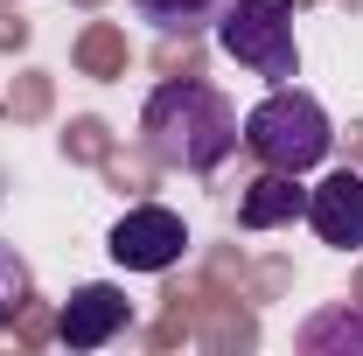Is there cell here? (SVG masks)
Instances as JSON below:
<instances>
[{
  "instance_id": "7a4b0ae2",
  "label": "cell",
  "mask_w": 363,
  "mask_h": 356,
  "mask_svg": "<svg viewBox=\"0 0 363 356\" xmlns=\"http://www.w3.org/2000/svg\"><path fill=\"white\" fill-rule=\"evenodd\" d=\"M245 154L259 168H286V175H308L335 154V126L321 112L315 91L301 84H272L252 112H245Z\"/></svg>"
},
{
  "instance_id": "30bf717a",
  "label": "cell",
  "mask_w": 363,
  "mask_h": 356,
  "mask_svg": "<svg viewBox=\"0 0 363 356\" xmlns=\"http://www.w3.org/2000/svg\"><path fill=\"white\" fill-rule=\"evenodd\" d=\"M28 301H35V272H28V259L0 238V328H14V321L28 314Z\"/></svg>"
},
{
  "instance_id": "8992f818",
  "label": "cell",
  "mask_w": 363,
  "mask_h": 356,
  "mask_svg": "<svg viewBox=\"0 0 363 356\" xmlns=\"http://www.w3.org/2000/svg\"><path fill=\"white\" fill-rule=\"evenodd\" d=\"M308 223H315L321 245L335 252H363V175L357 168H335L308 189Z\"/></svg>"
},
{
  "instance_id": "277c9868",
  "label": "cell",
  "mask_w": 363,
  "mask_h": 356,
  "mask_svg": "<svg viewBox=\"0 0 363 356\" xmlns=\"http://www.w3.org/2000/svg\"><path fill=\"white\" fill-rule=\"evenodd\" d=\"M105 252H112V266H126V272H168L189 252V223L175 210H161V203H140V210H126L112 223Z\"/></svg>"
},
{
  "instance_id": "52a82bcc",
  "label": "cell",
  "mask_w": 363,
  "mask_h": 356,
  "mask_svg": "<svg viewBox=\"0 0 363 356\" xmlns=\"http://www.w3.org/2000/svg\"><path fill=\"white\" fill-rule=\"evenodd\" d=\"M294 217H308V189H301V175H286V168H266V175L238 196V223L245 230H279V223H294Z\"/></svg>"
},
{
  "instance_id": "9c48e42d",
  "label": "cell",
  "mask_w": 363,
  "mask_h": 356,
  "mask_svg": "<svg viewBox=\"0 0 363 356\" xmlns=\"http://www.w3.org/2000/svg\"><path fill=\"white\" fill-rule=\"evenodd\" d=\"M126 7L161 35H196V28H217V14L230 0H126Z\"/></svg>"
},
{
  "instance_id": "3957f363",
  "label": "cell",
  "mask_w": 363,
  "mask_h": 356,
  "mask_svg": "<svg viewBox=\"0 0 363 356\" xmlns=\"http://www.w3.org/2000/svg\"><path fill=\"white\" fill-rule=\"evenodd\" d=\"M294 7L301 0H230L217 14V49L230 63H245L266 84L301 77V43H294Z\"/></svg>"
},
{
  "instance_id": "6da1fadb",
  "label": "cell",
  "mask_w": 363,
  "mask_h": 356,
  "mask_svg": "<svg viewBox=\"0 0 363 356\" xmlns=\"http://www.w3.org/2000/svg\"><path fill=\"white\" fill-rule=\"evenodd\" d=\"M140 147L154 168H175V175H217L230 154L245 147V119L217 84L203 77H168V84L147 91L140 105Z\"/></svg>"
},
{
  "instance_id": "5b68a950",
  "label": "cell",
  "mask_w": 363,
  "mask_h": 356,
  "mask_svg": "<svg viewBox=\"0 0 363 356\" xmlns=\"http://www.w3.org/2000/svg\"><path fill=\"white\" fill-rule=\"evenodd\" d=\"M126 321H133L126 294H119L112 279H91V287H77V294L56 308V343H63V350H105L112 335H126Z\"/></svg>"
},
{
  "instance_id": "ba28073f",
  "label": "cell",
  "mask_w": 363,
  "mask_h": 356,
  "mask_svg": "<svg viewBox=\"0 0 363 356\" xmlns=\"http://www.w3.org/2000/svg\"><path fill=\"white\" fill-rule=\"evenodd\" d=\"M308 356H357L363 350V308H321L301 321V335H294Z\"/></svg>"
}]
</instances>
